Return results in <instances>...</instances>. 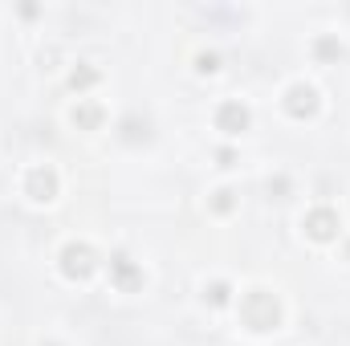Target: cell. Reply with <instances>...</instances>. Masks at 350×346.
<instances>
[{"mask_svg": "<svg viewBox=\"0 0 350 346\" xmlns=\"http://www.w3.org/2000/svg\"><path fill=\"white\" fill-rule=\"evenodd\" d=\"M216 127H220L224 135H241V131L249 127V110H245L241 102H224V106L216 110Z\"/></svg>", "mask_w": 350, "mask_h": 346, "instance_id": "7", "label": "cell"}, {"mask_svg": "<svg viewBox=\"0 0 350 346\" xmlns=\"http://www.w3.org/2000/svg\"><path fill=\"white\" fill-rule=\"evenodd\" d=\"M110 277H114L118 289H139L143 285V273L135 269V261L126 257V253H114L110 257Z\"/></svg>", "mask_w": 350, "mask_h": 346, "instance_id": "5", "label": "cell"}, {"mask_svg": "<svg viewBox=\"0 0 350 346\" xmlns=\"http://www.w3.org/2000/svg\"><path fill=\"white\" fill-rule=\"evenodd\" d=\"M216 66H220V57H216V53H200V70H204V74H212Z\"/></svg>", "mask_w": 350, "mask_h": 346, "instance_id": "14", "label": "cell"}, {"mask_svg": "<svg viewBox=\"0 0 350 346\" xmlns=\"http://www.w3.org/2000/svg\"><path fill=\"white\" fill-rule=\"evenodd\" d=\"M306 232H310L314 241H334V237H338V212L314 208V212L306 216Z\"/></svg>", "mask_w": 350, "mask_h": 346, "instance_id": "3", "label": "cell"}, {"mask_svg": "<svg viewBox=\"0 0 350 346\" xmlns=\"http://www.w3.org/2000/svg\"><path fill=\"white\" fill-rule=\"evenodd\" d=\"M94 82H98V70H74V78H70V86L74 90H86V86H94Z\"/></svg>", "mask_w": 350, "mask_h": 346, "instance_id": "9", "label": "cell"}, {"mask_svg": "<svg viewBox=\"0 0 350 346\" xmlns=\"http://www.w3.org/2000/svg\"><path fill=\"white\" fill-rule=\"evenodd\" d=\"M228 293H232V289H228L224 281H216V285L208 289V302H212V306H224V302H228Z\"/></svg>", "mask_w": 350, "mask_h": 346, "instance_id": "11", "label": "cell"}, {"mask_svg": "<svg viewBox=\"0 0 350 346\" xmlns=\"http://www.w3.org/2000/svg\"><path fill=\"white\" fill-rule=\"evenodd\" d=\"M212 208H216V212H232V208H237V200H232V191H228V187H220V191L212 196Z\"/></svg>", "mask_w": 350, "mask_h": 346, "instance_id": "10", "label": "cell"}, {"mask_svg": "<svg viewBox=\"0 0 350 346\" xmlns=\"http://www.w3.org/2000/svg\"><path fill=\"white\" fill-rule=\"evenodd\" d=\"M94 269H98V257H94L90 245H66V249H62V273H66V277L82 281Z\"/></svg>", "mask_w": 350, "mask_h": 346, "instance_id": "2", "label": "cell"}, {"mask_svg": "<svg viewBox=\"0 0 350 346\" xmlns=\"http://www.w3.org/2000/svg\"><path fill=\"white\" fill-rule=\"evenodd\" d=\"M269 191H277V196H285V191H289V179H273V183H269Z\"/></svg>", "mask_w": 350, "mask_h": 346, "instance_id": "15", "label": "cell"}, {"mask_svg": "<svg viewBox=\"0 0 350 346\" xmlns=\"http://www.w3.org/2000/svg\"><path fill=\"white\" fill-rule=\"evenodd\" d=\"M342 49H338V41H330V37H322L318 41V57H338Z\"/></svg>", "mask_w": 350, "mask_h": 346, "instance_id": "12", "label": "cell"}, {"mask_svg": "<svg viewBox=\"0 0 350 346\" xmlns=\"http://www.w3.org/2000/svg\"><path fill=\"white\" fill-rule=\"evenodd\" d=\"M285 110H289L293 118H310V114L318 110V94H314V86H293L289 94H285Z\"/></svg>", "mask_w": 350, "mask_h": 346, "instance_id": "6", "label": "cell"}, {"mask_svg": "<svg viewBox=\"0 0 350 346\" xmlns=\"http://www.w3.org/2000/svg\"><path fill=\"white\" fill-rule=\"evenodd\" d=\"M25 191H29L37 204H49V200L57 196V175L49 172V168H33L29 179H25Z\"/></svg>", "mask_w": 350, "mask_h": 346, "instance_id": "4", "label": "cell"}, {"mask_svg": "<svg viewBox=\"0 0 350 346\" xmlns=\"http://www.w3.org/2000/svg\"><path fill=\"white\" fill-rule=\"evenodd\" d=\"M241 318H245L249 330H273V326L281 322V306H277L273 293L253 289V293H245V302H241Z\"/></svg>", "mask_w": 350, "mask_h": 346, "instance_id": "1", "label": "cell"}, {"mask_svg": "<svg viewBox=\"0 0 350 346\" xmlns=\"http://www.w3.org/2000/svg\"><path fill=\"white\" fill-rule=\"evenodd\" d=\"M102 122V106H94V102H82L78 110H74V127L78 131H94Z\"/></svg>", "mask_w": 350, "mask_h": 346, "instance_id": "8", "label": "cell"}, {"mask_svg": "<svg viewBox=\"0 0 350 346\" xmlns=\"http://www.w3.org/2000/svg\"><path fill=\"white\" fill-rule=\"evenodd\" d=\"M122 131H126L122 139H131V143H139V139H147V131H139V122H135V118H131V122H126Z\"/></svg>", "mask_w": 350, "mask_h": 346, "instance_id": "13", "label": "cell"}]
</instances>
